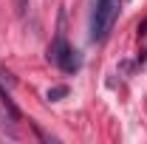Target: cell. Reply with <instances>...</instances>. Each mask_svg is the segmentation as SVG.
<instances>
[{"instance_id":"1","label":"cell","mask_w":147,"mask_h":144,"mask_svg":"<svg viewBox=\"0 0 147 144\" xmlns=\"http://www.w3.org/2000/svg\"><path fill=\"white\" fill-rule=\"evenodd\" d=\"M116 17H119V0H96L93 3V11H91V40L93 42L108 37Z\"/></svg>"},{"instance_id":"4","label":"cell","mask_w":147,"mask_h":144,"mask_svg":"<svg viewBox=\"0 0 147 144\" xmlns=\"http://www.w3.org/2000/svg\"><path fill=\"white\" fill-rule=\"evenodd\" d=\"M17 11H20V14L26 11V0H17Z\"/></svg>"},{"instance_id":"3","label":"cell","mask_w":147,"mask_h":144,"mask_svg":"<svg viewBox=\"0 0 147 144\" xmlns=\"http://www.w3.org/2000/svg\"><path fill=\"white\" fill-rule=\"evenodd\" d=\"M65 93H68L65 88H51L48 90V99H59V96H65Z\"/></svg>"},{"instance_id":"2","label":"cell","mask_w":147,"mask_h":144,"mask_svg":"<svg viewBox=\"0 0 147 144\" xmlns=\"http://www.w3.org/2000/svg\"><path fill=\"white\" fill-rule=\"evenodd\" d=\"M48 59L54 62L57 68H62L65 73L79 71V65H82V62H79V57H76V51L65 42V37H62V34H57L54 45H51V51H48Z\"/></svg>"},{"instance_id":"5","label":"cell","mask_w":147,"mask_h":144,"mask_svg":"<svg viewBox=\"0 0 147 144\" xmlns=\"http://www.w3.org/2000/svg\"><path fill=\"white\" fill-rule=\"evenodd\" d=\"M0 127H6V116L3 113H0Z\"/></svg>"}]
</instances>
